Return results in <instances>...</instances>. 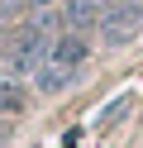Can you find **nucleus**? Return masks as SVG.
Here are the masks:
<instances>
[{"instance_id":"nucleus-1","label":"nucleus","mask_w":143,"mask_h":148,"mask_svg":"<svg viewBox=\"0 0 143 148\" xmlns=\"http://www.w3.org/2000/svg\"><path fill=\"white\" fill-rule=\"evenodd\" d=\"M86 58H91V38H86V34L67 29V34H57V38H48V53H43V62H38V72H34V77H38V91H43V96L67 91Z\"/></svg>"},{"instance_id":"nucleus-2","label":"nucleus","mask_w":143,"mask_h":148,"mask_svg":"<svg viewBox=\"0 0 143 148\" xmlns=\"http://www.w3.org/2000/svg\"><path fill=\"white\" fill-rule=\"evenodd\" d=\"M48 29H53V19H38V24H29V29H19L14 38L5 43V81L10 77H24V72H38V62H43V53H48Z\"/></svg>"},{"instance_id":"nucleus-3","label":"nucleus","mask_w":143,"mask_h":148,"mask_svg":"<svg viewBox=\"0 0 143 148\" xmlns=\"http://www.w3.org/2000/svg\"><path fill=\"white\" fill-rule=\"evenodd\" d=\"M138 24H143V0H119L114 14L100 24V34H105L110 48H119V43H129L133 34H138Z\"/></svg>"},{"instance_id":"nucleus-4","label":"nucleus","mask_w":143,"mask_h":148,"mask_svg":"<svg viewBox=\"0 0 143 148\" xmlns=\"http://www.w3.org/2000/svg\"><path fill=\"white\" fill-rule=\"evenodd\" d=\"M114 5H119V0H67L62 14H67V24L81 34V29H100V24L114 14Z\"/></svg>"},{"instance_id":"nucleus-5","label":"nucleus","mask_w":143,"mask_h":148,"mask_svg":"<svg viewBox=\"0 0 143 148\" xmlns=\"http://www.w3.org/2000/svg\"><path fill=\"white\" fill-rule=\"evenodd\" d=\"M19 110H24V91H19V81H5V77H0V119L19 115Z\"/></svg>"},{"instance_id":"nucleus-6","label":"nucleus","mask_w":143,"mask_h":148,"mask_svg":"<svg viewBox=\"0 0 143 148\" xmlns=\"http://www.w3.org/2000/svg\"><path fill=\"white\" fill-rule=\"evenodd\" d=\"M48 0H0V19H10V14H19V10H43Z\"/></svg>"},{"instance_id":"nucleus-7","label":"nucleus","mask_w":143,"mask_h":148,"mask_svg":"<svg viewBox=\"0 0 143 148\" xmlns=\"http://www.w3.org/2000/svg\"><path fill=\"white\" fill-rule=\"evenodd\" d=\"M0 143H5V124H0Z\"/></svg>"}]
</instances>
